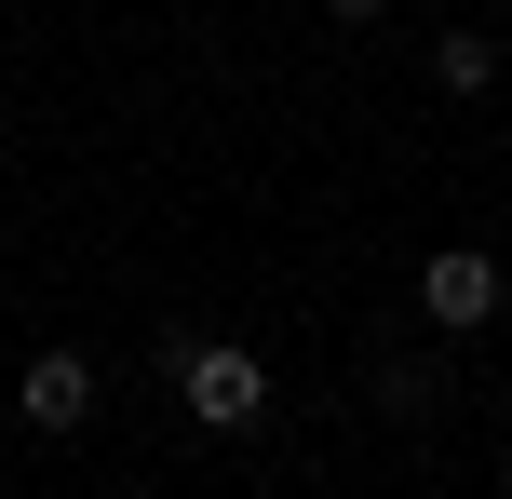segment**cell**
I'll list each match as a JSON object with an SVG mask.
<instances>
[{
	"instance_id": "8992f818",
	"label": "cell",
	"mask_w": 512,
	"mask_h": 499,
	"mask_svg": "<svg viewBox=\"0 0 512 499\" xmlns=\"http://www.w3.org/2000/svg\"><path fill=\"white\" fill-rule=\"evenodd\" d=\"M499 27H512V0H499Z\"/></svg>"
},
{
	"instance_id": "5b68a950",
	"label": "cell",
	"mask_w": 512,
	"mask_h": 499,
	"mask_svg": "<svg viewBox=\"0 0 512 499\" xmlns=\"http://www.w3.org/2000/svg\"><path fill=\"white\" fill-rule=\"evenodd\" d=\"M324 14H337V27H378V14H391V0H324Z\"/></svg>"
},
{
	"instance_id": "3957f363",
	"label": "cell",
	"mask_w": 512,
	"mask_h": 499,
	"mask_svg": "<svg viewBox=\"0 0 512 499\" xmlns=\"http://www.w3.org/2000/svg\"><path fill=\"white\" fill-rule=\"evenodd\" d=\"M14 419L27 432H81L95 419V365H81V351H41V365L14 378Z\"/></svg>"
},
{
	"instance_id": "277c9868",
	"label": "cell",
	"mask_w": 512,
	"mask_h": 499,
	"mask_svg": "<svg viewBox=\"0 0 512 499\" xmlns=\"http://www.w3.org/2000/svg\"><path fill=\"white\" fill-rule=\"evenodd\" d=\"M432 95H499V41H486V27H445V41H432Z\"/></svg>"
},
{
	"instance_id": "6da1fadb",
	"label": "cell",
	"mask_w": 512,
	"mask_h": 499,
	"mask_svg": "<svg viewBox=\"0 0 512 499\" xmlns=\"http://www.w3.org/2000/svg\"><path fill=\"white\" fill-rule=\"evenodd\" d=\"M176 405H189V419H203V432H256V419H270V378H256V351L243 338H189V365H176Z\"/></svg>"
},
{
	"instance_id": "7a4b0ae2",
	"label": "cell",
	"mask_w": 512,
	"mask_h": 499,
	"mask_svg": "<svg viewBox=\"0 0 512 499\" xmlns=\"http://www.w3.org/2000/svg\"><path fill=\"white\" fill-rule=\"evenodd\" d=\"M418 311H432V338H472V324H499V257L445 243V257L418 270Z\"/></svg>"
}]
</instances>
